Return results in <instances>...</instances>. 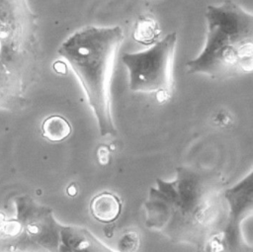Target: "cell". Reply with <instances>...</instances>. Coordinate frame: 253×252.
<instances>
[{"label": "cell", "instance_id": "obj_11", "mask_svg": "<svg viewBox=\"0 0 253 252\" xmlns=\"http://www.w3.org/2000/svg\"><path fill=\"white\" fill-rule=\"evenodd\" d=\"M4 218H5V216H4L3 214H1V213H0V224H1V222L4 220Z\"/></svg>", "mask_w": 253, "mask_h": 252}, {"label": "cell", "instance_id": "obj_3", "mask_svg": "<svg viewBox=\"0 0 253 252\" xmlns=\"http://www.w3.org/2000/svg\"><path fill=\"white\" fill-rule=\"evenodd\" d=\"M14 202L15 215L0 226V252H56L59 225L49 210L27 196Z\"/></svg>", "mask_w": 253, "mask_h": 252}, {"label": "cell", "instance_id": "obj_8", "mask_svg": "<svg viewBox=\"0 0 253 252\" xmlns=\"http://www.w3.org/2000/svg\"><path fill=\"white\" fill-rule=\"evenodd\" d=\"M71 132V126L61 116H50L42 124V133L49 141L58 142L65 139Z\"/></svg>", "mask_w": 253, "mask_h": 252}, {"label": "cell", "instance_id": "obj_6", "mask_svg": "<svg viewBox=\"0 0 253 252\" xmlns=\"http://www.w3.org/2000/svg\"><path fill=\"white\" fill-rule=\"evenodd\" d=\"M121 208L119 198L107 192L95 196L90 203V210L93 217L104 223L115 221L120 215Z\"/></svg>", "mask_w": 253, "mask_h": 252}, {"label": "cell", "instance_id": "obj_10", "mask_svg": "<svg viewBox=\"0 0 253 252\" xmlns=\"http://www.w3.org/2000/svg\"><path fill=\"white\" fill-rule=\"evenodd\" d=\"M53 67H54V69H55L57 72H60V73H65V71H66L65 64H64L63 62H61V61L55 62L54 65H53Z\"/></svg>", "mask_w": 253, "mask_h": 252}, {"label": "cell", "instance_id": "obj_4", "mask_svg": "<svg viewBox=\"0 0 253 252\" xmlns=\"http://www.w3.org/2000/svg\"><path fill=\"white\" fill-rule=\"evenodd\" d=\"M177 34L167 35L152 47L125 53L122 57L129 74V88L134 92H157L163 100L170 94L173 80L172 67Z\"/></svg>", "mask_w": 253, "mask_h": 252}, {"label": "cell", "instance_id": "obj_9", "mask_svg": "<svg viewBox=\"0 0 253 252\" xmlns=\"http://www.w3.org/2000/svg\"><path fill=\"white\" fill-rule=\"evenodd\" d=\"M159 36V29L156 21L147 16H141L137 19L134 30L133 39L142 44L153 43Z\"/></svg>", "mask_w": 253, "mask_h": 252}, {"label": "cell", "instance_id": "obj_1", "mask_svg": "<svg viewBox=\"0 0 253 252\" xmlns=\"http://www.w3.org/2000/svg\"><path fill=\"white\" fill-rule=\"evenodd\" d=\"M124 39L119 26L85 27L59 46L58 53L67 60L79 78L94 111L101 135L115 134L111 114V80L115 59Z\"/></svg>", "mask_w": 253, "mask_h": 252}, {"label": "cell", "instance_id": "obj_7", "mask_svg": "<svg viewBox=\"0 0 253 252\" xmlns=\"http://www.w3.org/2000/svg\"><path fill=\"white\" fill-rule=\"evenodd\" d=\"M21 102L17 79L0 62V109L14 110Z\"/></svg>", "mask_w": 253, "mask_h": 252}, {"label": "cell", "instance_id": "obj_2", "mask_svg": "<svg viewBox=\"0 0 253 252\" xmlns=\"http://www.w3.org/2000/svg\"><path fill=\"white\" fill-rule=\"evenodd\" d=\"M208 35L200 55L188 61L190 73L214 77L252 71L253 17L240 6L225 1L209 6L206 12Z\"/></svg>", "mask_w": 253, "mask_h": 252}, {"label": "cell", "instance_id": "obj_5", "mask_svg": "<svg viewBox=\"0 0 253 252\" xmlns=\"http://www.w3.org/2000/svg\"><path fill=\"white\" fill-rule=\"evenodd\" d=\"M56 252H113L88 231L59 226Z\"/></svg>", "mask_w": 253, "mask_h": 252}]
</instances>
